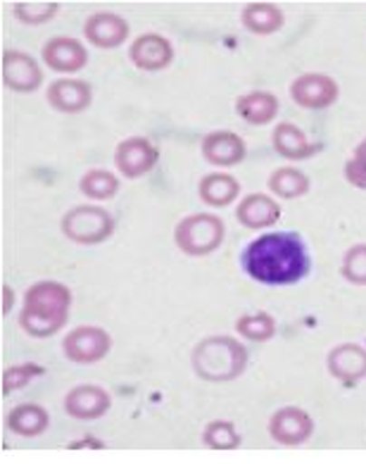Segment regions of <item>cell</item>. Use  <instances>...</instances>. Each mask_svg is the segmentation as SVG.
I'll list each match as a JSON object with an SVG mask.
<instances>
[{
	"mask_svg": "<svg viewBox=\"0 0 366 464\" xmlns=\"http://www.w3.org/2000/svg\"><path fill=\"white\" fill-rule=\"evenodd\" d=\"M243 267L259 284H297L310 272L312 260L307 246L293 231L259 236L243 253Z\"/></svg>",
	"mask_w": 366,
	"mask_h": 464,
	"instance_id": "1",
	"label": "cell"
},
{
	"mask_svg": "<svg viewBox=\"0 0 366 464\" xmlns=\"http://www.w3.org/2000/svg\"><path fill=\"white\" fill-rule=\"evenodd\" d=\"M72 293L60 281H38L24 295L19 326L34 338H48L63 329L70 317Z\"/></svg>",
	"mask_w": 366,
	"mask_h": 464,
	"instance_id": "2",
	"label": "cell"
},
{
	"mask_svg": "<svg viewBox=\"0 0 366 464\" xmlns=\"http://www.w3.org/2000/svg\"><path fill=\"white\" fill-rule=\"evenodd\" d=\"M190 362L205 382H234L246 372L247 350L231 336H209L196 345Z\"/></svg>",
	"mask_w": 366,
	"mask_h": 464,
	"instance_id": "3",
	"label": "cell"
},
{
	"mask_svg": "<svg viewBox=\"0 0 366 464\" xmlns=\"http://www.w3.org/2000/svg\"><path fill=\"white\" fill-rule=\"evenodd\" d=\"M224 222L217 215H197L183 217L181 222L174 229V241H177L178 250L190 257H202V255L215 253L224 241Z\"/></svg>",
	"mask_w": 366,
	"mask_h": 464,
	"instance_id": "4",
	"label": "cell"
},
{
	"mask_svg": "<svg viewBox=\"0 0 366 464\" xmlns=\"http://www.w3.org/2000/svg\"><path fill=\"white\" fill-rule=\"evenodd\" d=\"M112 231V215L95 205H79L63 217V234L79 246H98L108 241Z\"/></svg>",
	"mask_w": 366,
	"mask_h": 464,
	"instance_id": "5",
	"label": "cell"
},
{
	"mask_svg": "<svg viewBox=\"0 0 366 464\" xmlns=\"http://www.w3.org/2000/svg\"><path fill=\"white\" fill-rule=\"evenodd\" d=\"M112 348V338L101 326H79L72 329L63 341V353L70 362L95 364L108 355Z\"/></svg>",
	"mask_w": 366,
	"mask_h": 464,
	"instance_id": "6",
	"label": "cell"
},
{
	"mask_svg": "<svg viewBox=\"0 0 366 464\" xmlns=\"http://www.w3.org/2000/svg\"><path fill=\"white\" fill-rule=\"evenodd\" d=\"M158 158L159 150L143 136H131V139L121 140L114 150V165L121 177L127 179H139L150 172L152 167L158 165Z\"/></svg>",
	"mask_w": 366,
	"mask_h": 464,
	"instance_id": "7",
	"label": "cell"
},
{
	"mask_svg": "<svg viewBox=\"0 0 366 464\" xmlns=\"http://www.w3.org/2000/svg\"><path fill=\"white\" fill-rule=\"evenodd\" d=\"M291 98L304 110H323L338 101V83L319 72L303 74L291 83Z\"/></svg>",
	"mask_w": 366,
	"mask_h": 464,
	"instance_id": "8",
	"label": "cell"
},
{
	"mask_svg": "<svg viewBox=\"0 0 366 464\" xmlns=\"http://www.w3.org/2000/svg\"><path fill=\"white\" fill-rule=\"evenodd\" d=\"M3 83L17 93H32L43 83V72L32 55L22 51L3 53Z\"/></svg>",
	"mask_w": 366,
	"mask_h": 464,
	"instance_id": "9",
	"label": "cell"
},
{
	"mask_svg": "<svg viewBox=\"0 0 366 464\" xmlns=\"http://www.w3.org/2000/svg\"><path fill=\"white\" fill-rule=\"evenodd\" d=\"M314 431V421L300 407H284L269 420V433L276 443L300 445Z\"/></svg>",
	"mask_w": 366,
	"mask_h": 464,
	"instance_id": "10",
	"label": "cell"
},
{
	"mask_svg": "<svg viewBox=\"0 0 366 464\" xmlns=\"http://www.w3.org/2000/svg\"><path fill=\"white\" fill-rule=\"evenodd\" d=\"M110 405H112V401H110L108 391L101 386H93V383L72 388L67 398H64V410H67V414L82 421L98 420V417L108 412Z\"/></svg>",
	"mask_w": 366,
	"mask_h": 464,
	"instance_id": "11",
	"label": "cell"
},
{
	"mask_svg": "<svg viewBox=\"0 0 366 464\" xmlns=\"http://www.w3.org/2000/svg\"><path fill=\"white\" fill-rule=\"evenodd\" d=\"M129 58L139 70L159 72L169 67V63L174 60V48H171L169 39L159 36V34H143L131 44Z\"/></svg>",
	"mask_w": 366,
	"mask_h": 464,
	"instance_id": "12",
	"label": "cell"
},
{
	"mask_svg": "<svg viewBox=\"0 0 366 464\" xmlns=\"http://www.w3.org/2000/svg\"><path fill=\"white\" fill-rule=\"evenodd\" d=\"M83 36L89 44L110 51V48H117L129 39V24L120 14L95 13L83 24Z\"/></svg>",
	"mask_w": 366,
	"mask_h": 464,
	"instance_id": "13",
	"label": "cell"
},
{
	"mask_svg": "<svg viewBox=\"0 0 366 464\" xmlns=\"http://www.w3.org/2000/svg\"><path fill=\"white\" fill-rule=\"evenodd\" d=\"M86 60H89V53H86L83 44L72 39V36H55L43 45V63L53 72L72 74V72L82 70Z\"/></svg>",
	"mask_w": 366,
	"mask_h": 464,
	"instance_id": "14",
	"label": "cell"
},
{
	"mask_svg": "<svg viewBox=\"0 0 366 464\" xmlns=\"http://www.w3.org/2000/svg\"><path fill=\"white\" fill-rule=\"evenodd\" d=\"M45 98L57 112L74 115V112H82V110L89 108L93 91H91L89 83L79 82V79H57L48 86Z\"/></svg>",
	"mask_w": 366,
	"mask_h": 464,
	"instance_id": "15",
	"label": "cell"
},
{
	"mask_svg": "<svg viewBox=\"0 0 366 464\" xmlns=\"http://www.w3.org/2000/svg\"><path fill=\"white\" fill-rule=\"evenodd\" d=\"M329 372L342 383H357L366 376V350L357 343H342L329 353Z\"/></svg>",
	"mask_w": 366,
	"mask_h": 464,
	"instance_id": "16",
	"label": "cell"
},
{
	"mask_svg": "<svg viewBox=\"0 0 366 464\" xmlns=\"http://www.w3.org/2000/svg\"><path fill=\"white\" fill-rule=\"evenodd\" d=\"M202 158L219 167H234L246 158V143L234 131H212L202 140Z\"/></svg>",
	"mask_w": 366,
	"mask_h": 464,
	"instance_id": "17",
	"label": "cell"
},
{
	"mask_svg": "<svg viewBox=\"0 0 366 464\" xmlns=\"http://www.w3.org/2000/svg\"><path fill=\"white\" fill-rule=\"evenodd\" d=\"M236 217L247 229H265V227L278 222L281 208L274 198L265 196V193H253L240 200V205L236 208Z\"/></svg>",
	"mask_w": 366,
	"mask_h": 464,
	"instance_id": "18",
	"label": "cell"
},
{
	"mask_svg": "<svg viewBox=\"0 0 366 464\" xmlns=\"http://www.w3.org/2000/svg\"><path fill=\"white\" fill-rule=\"evenodd\" d=\"M274 150L278 155H284L288 160H307L316 153V146L307 139L303 129L291 124V121H284L274 129Z\"/></svg>",
	"mask_w": 366,
	"mask_h": 464,
	"instance_id": "19",
	"label": "cell"
},
{
	"mask_svg": "<svg viewBox=\"0 0 366 464\" xmlns=\"http://www.w3.org/2000/svg\"><path fill=\"white\" fill-rule=\"evenodd\" d=\"M48 424H51V414L45 412L41 405H34V402L17 405L13 412L7 414L10 431L17 433V436H24V439L41 436L48 429Z\"/></svg>",
	"mask_w": 366,
	"mask_h": 464,
	"instance_id": "20",
	"label": "cell"
},
{
	"mask_svg": "<svg viewBox=\"0 0 366 464\" xmlns=\"http://www.w3.org/2000/svg\"><path fill=\"white\" fill-rule=\"evenodd\" d=\"M236 112L240 120H246L247 124H266L272 121L278 112V98L266 91H253L240 96L236 102Z\"/></svg>",
	"mask_w": 366,
	"mask_h": 464,
	"instance_id": "21",
	"label": "cell"
},
{
	"mask_svg": "<svg viewBox=\"0 0 366 464\" xmlns=\"http://www.w3.org/2000/svg\"><path fill=\"white\" fill-rule=\"evenodd\" d=\"M240 20L247 32L257 34V36H269L284 26V13L272 3H250L240 14Z\"/></svg>",
	"mask_w": 366,
	"mask_h": 464,
	"instance_id": "22",
	"label": "cell"
},
{
	"mask_svg": "<svg viewBox=\"0 0 366 464\" xmlns=\"http://www.w3.org/2000/svg\"><path fill=\"white\" fill-rule=\"evenodd\" d=\"M197 193H200L202 203L212 205V208H226L238 198L240 184L231 174H207V177H202Z\"/></svg>",
	"mask_w": 366,
	"mask_h": 464,
	"instance_id": "23",
	"label": "cell"
},
{
	"mask_svg": "<svg viewBox=\"0 0 366 464\" xmlns=\"http://www.w3.org/2000/svg\"><path fill=\"white\" fill-rule=\"evenodd\" d=\"M269 188L276 196L285 198V200H293V198H303L304 193L310 191V179L304 177L300 169H293V167H281L269 177Z\"/></svg>",
	"mask_w": 366,
	"mask_h": 464,
	"instance_id": "24",
	"label": "cell"
},
{
	"mask_svg": "<svg viewBox=\"0 0 366 464\" xmlns=\"http://www.w3.org/2000/svg\"><path fill=\"white\" fill-rule=\"evenodd\" d=\"M79 188L83 196L93 198V200H110L120 191V179L108 169H89L79 181Z\"/></svg>",
	"mask_w": 366,
	"mask_h": 464,
	"instance_id": "25",
	"label": "cell"
},
{
	"mask_svg": "<svg viewBox=\"0 0 366 464\" xmlns=\"http://www.w3.org/2000/svg\"><path fill=\"white\" fill-rule=\"evenodd\" d=\"M236 329L243 338L247 341H255V343H262V341H269V338L276 334V322H274L272 314L266 312H255V314H243V317L236 322Z\"/></svg>",
	"mask_w": 366,
	"mask_h": 464,
	"instance_id": "26",
	"label": "cell"
},
{
	"mask_svg": "<svg viewBox=\"0 0 366 464\" xmlns=\"http://www.w3.org/2000/svg\"><path fill=\"white\" fill-rule=\"evenodd\" d=\"M202 443L215 450H234L240 445V433L231 421H209L207 429L202 431Z\"/></svg>",
	"mask_w": 366,
	"mask_h": 464,
	"instance_id": "27",
	"label": "cell"
},
{
	"mask_svg": "<svg viewBox=\"0 0 366 464\" xmlns=\"http://www.w3.org/2000/svg\"><path fill=\"white\" fill-rule=\"evenodd\" d=\"M57 10H60L57 3H17L13 13L22 24L38 26L51 22L57 14Z\"/></svg>",
	"mask_w": 366,
	"mask_h": 464,
	"instance_id": "28",
	"label": "cell"
},
{
	"mask_svg": "<svg viewBox=\"0 0 366 464\" xmlns=\"http://www.w3.org/2000/svg\"><path fill=\"white\" fill-rule=\"evenodd\" d=\"M45 374V369L41 364L26 362V364H14L3 374V393H14L19 388L29 386L36 376Z\"/></svg>",
	"mask_w": 366,
	"mask_h": 464,
	"instance_id": "29",
	"label": "cell"
},
{
	"mask_svg": "<svg viewBox=\"0 0 366 464\" xmlns=\"http://www.w3.org/2000/svg\"><path fill=\"white\" fill-rule=\"evenodd\" d=\"M342 276L357 286H366V243H357L342 257Z\"/></svg>",
	"mask_w": 366,
	"mask_h": 464,
	"instance_id": "30",
	"label": "cell"
},
{
	"mask_svg": "<svg viewBox=\"0 0 366 464\" xmlns=\"http://www.w3.org/2000/svg\"><path fill=\"white\" fill-rule=\"evenodd\" d=\"M345 179H348L352 186L364 188L366 191V139L361 140L360 146L354 148L352 158L348 160V165H345Z\"/></svg>",
	"mask_w": 366,
	"mask_h": 464,
	"instance_id": "31",
	"label": "cell"
},
{
	"mask_svg": "<svg viewBox=\"0 0 366 464\" xmlns=\"http://www.w3.org/2000/svg\"><path fill=\"white\" fill-rule=\"evenodd\" d=\"M14 305V291L10 286H3V314L13 312Z\"/></svg>",
	"mask_w": 366,
	"mask_h": 464,
	"instance_id": "32",
	"label": "cell"
}]
</instances>
